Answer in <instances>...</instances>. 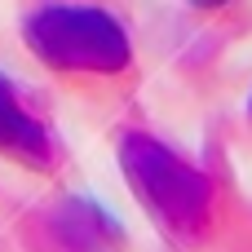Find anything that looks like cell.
Segmentation results:
<instances>
[{
  "label": "cell",
  "mask_w": 252,
  "mask_h": 252,
  "mask_svg": "<svg viewBox=\"0 0 252 252\" xmlns=\"http://www.w3.org/2000/svg\"><path fill=\"white\" fill-rule=\"evenodd\" d=\"M146 182H151V204L168 217V226L195 230V226L204 221V208H199L204 190H199L186 173H146Z\"/></svg>",
  "instance_id": "1"
},
{
  "label": "cell",
  "mask_w": 252,
  "mask_h": 252,
  "mask_svg": "<svg viewBox=\"0 0 252 252\" xmlns=\"http://www.w3.org/2000/svg\"><path fill=\"white\" fill-rule=\"evenodd\" d=\"M0 142H9V146H18V151H35V133H31V124L0 97Z\"/></svg>",
  "instance_id": "2"
}]
</instances>
